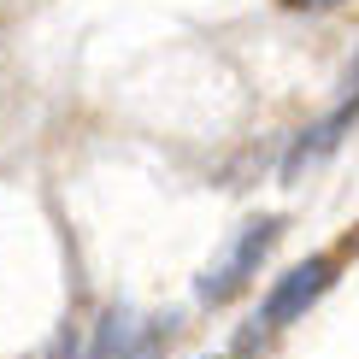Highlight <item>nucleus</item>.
<instances>
[{
  "label": "nucleus",
  "mask_w": 359,
  "mask_h": 359,
  "mask_svg": "<svg viewBox=\"0 0 359 359\" xmlns=\"http://www.w3.org/2000/svg\"><path fill=\"white\" fill-rule=\"evenodd\" d=\"M336 283V253H312V259L289 265L271 289L259 294V312H253V330L242 341H259L265 330H289L294 318H306V306H318Z\"/></svg>",
  "instance_id": "obj_2"
},
{
  "label": "nucleus",
  "mask_w": 359,
  "mask_h": 359,
  "mask_svg": "<svg viewBox=\"0 0 359 359\" xmlns=\"http://www.w3.org/2000/svg\"><path fill=\"white\" fill-rule=\"evenodd\" d=\"M283 6H289V12H336L341 0H283Z\"/></svg>",
  "instance_id": "obj_6"
},
{
  "label": "nucleus",
  "mask_w": 359,
  "mask_h": 359,
  "mask_svg": "<svg viewBox=\"0 0 359 359\" xmlns=\"http://www.w3.org/2000/svg\"><path fill=\"white\" fill-rule=\"evenodd\" d=\"M218 359H224V353H218Z\"/></svg>",
  "instance_id": "obj_8"
},
{
  "label": "nucleus",
  "mask_w": 359,
  "mask_h": 359,
  "mask_svg": "<svg viewBox=\"0 0 359 359\" xmlns=\"http://www.w3.org/2000/svg\"><path fill=\"white\" fill-rule=\"evenodd\" d=\"M154 341H159V324H147L142 312H130V306H107L88 359H142Z\"/></svg>",
  "instance_id": "obj_3"
},
{
  "label": "nucleus",
  "mask_w": 359,
  "mask_h": 359,
  "mask_svg": "<svg viewBox=\"0 0 359 359\" xmlns=\"http://www.w3.org/2000/svg\"><path fill=\"white\" fill-rule=\"evenodd\" d=\"M348 88H359V53H353V65H348Z\"/></svg>",
  "instance_id": "obj_7"
},
{
  "label": "nucleus",
  "mask_w": 359,
  "mask_h": 359,
  "mask_svg": "<svg viewBox=\"0 0 359 359\" xmlns=\"http://www.w3.org/2000/svg\"><path fill=\"white\" fill-rule=\"evenodd\" d=\"M353 124H359V88H353L348 100H341L336 112H324L318 124H306L301 136H294V147H289V159H283V171L294 177V171H301V165H312V159H324V154H336V147H341V136H348Z\"/></svg>",
  "instance_id": "obj_4"
},
{
  "label": "nucleus",
  "mask_w": 359,
  "mask_h": 359,
  "mask_svg": "<svg viewBox=\"0 0 359 359\" xmlns=\"http://www.w3.org/2000/svg\"><path fill=\"white\" fill-rule=\"evenodd\" d=\"M277 236H283V218H277V212H265V218H248L242 230L230 236V248H224L218 259L201 271V283H194V301H206V306H224V301H236V294H242L248 283L259 277V265H265V253L277 248Z\"/></svg>",
  "instance_id": "obj_1"
},
{
  "label": "nucleus",
  "mask_w": 359,
  "mask_h": 359,
  "mask_svg": "<svg viewBox=\"0 0 359 359\" xmlns=\"http://www.w3.org/2000/svg\"><path fill=\"white\" fill-rule=\"evenodd\" d=\"M36 359H83V341H77V330H59L48 348H41Z\"/></svg>",
  "instance_id": "obj_5"
}]
</instances>
